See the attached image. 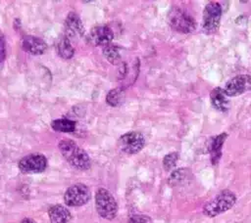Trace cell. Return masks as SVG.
Returning <instances> with one entry per match:
<instances>
[{
    "mask_svg": "<svg viewBox=\"0 0 251 223\" xmlns=\"http://www.w3.org/2000/svg\"><path fill=\"white\" fill-rule=\"evenodd\" d=\"M222 19V6L216 1L209 2L203 11L202 27L206 32L217 31Z\"/></svg>",
    "mask_w": 251,
    "mask_h": 223,
    "instance_id": "cell-5",
    "label": "cell"
},
{
    "mask_svg": "<svg viewBox=\"0 0 251 223\" xmlns=\"http://www.w3.org/2000/svg\"><path fill=\"white\" fill-rule=\"evenodd\" d=\"M114 34L108 25H96L89 33V41L94 46H108L113 40Z\"/></svg>",
    "mask_w": 251,
    "mask_h": 223,
    "instance_id": "cell-10",
    "label": "cell"
},
{
    "mask_svg": "<svg viewBox=\"0 0 251 223\" xmlns=\"http://www.w3.org/2000/svg\"><path fill=\"white\" fill-rule=\"evenodd\" d=\"M95 206L98 214L108 220L116 217L118 203L114 196L106 189L100 188L95 194Z\"/></svg>",
    "mask_w": 251,
    "mask_h": 223,
    "instance_id": "cell-4",
    "label": "cell"
},
{
    "mask_svg": "<svg viewBox=\"0 0 251 223\" xmlns=\"http://www.w3.org/2000/svg\"><path fill=\"white\" fill-rule=\"evenodd\" d=\"M210 99L212 106L220 111V112H226L229 108V103L227 101V96L225 94L223 88L216 87L210 93Z\"/></svg>",
    "mask_w": 251,
    "mask_h": 223,
    "instance_id": "cell-14",
    "label": "cell"
},
{
    "mask_svg": "<svg viewBox=\"0 0 251 223\" xmlns=\"http://www.w3.org/2000/svg\"><path fill=\"white\" fill-rule=\"evenodd\" d=\"M48 216L52 223H68L71 218L70 210L61 204H55L48 209Z\"/></svg>",
    "mask_w": 251,
    "mask_h": 223,
    "instance_id": "cell-15",
    "label": "cell"
},
{
    "mask_svg": "<svg viewBox=\"0 0 251 223\" xmlns=\"http://www.w3.org/2000/svg\"><path fill=\"white\" fill-rule=\"evenodd\" d=\"M57 52L60 57L66 60L71 59L74 56V47L71 44V40L67 36L60 39L59 43L57 44Z\"/></svg>",
    "mask_w": 251,
    "mask_h": 223,
    "instance_id": "cell-18",
    "label": "cell"
},
{
    "mask_svg": "<svg viewBox=\"0 0 251 223\" xmlns=\"http://www.w3.org/2000/svg\"><path fill=\"white\" fill-rule=\"evenodd\" d=\"M190 176H191L190 169L179 168V169H176L172 172V174L170 175V177L168 179V183L173 187L178 186V185H181L184 182H186Z\"/></svg>",
    "mask_w": 251,
    "mask_h": 223,
    "instance_id": "cell-16",
    "label": "cell"
},
{
    "mask_svg": "<svg viewBox=\"0 0 251 223\" xmlns=\"http://www.w3.org/2000/svg\"><path fill=\"white\" fill-rule=\"evenodd\" d=\"M226 138H227V134L225 133V132L211 138L208 150H209V153H210L211 162L213 164H217L220 161L221 156H222L223 145H224Z\"/></svg>",
    "mask_w": 251,
    "mask_h": 223,
    "instance_id": "cell-13",
    "label": "cell"
},
{
    "mask_svg": "<svg viewBox=\"0 0 251 223\" xmlns=\"http://www.w3.org/2000/svg\"><path fill=\"white\" fill-rule=\"evenodd\" d=\"M6 58V41L5 38L0 34V63Z\"/></svg>",
    "mask_w": 251,
    "mask_h": 223,
    "instance_id": "cell-23",
    "label": "cell"
},
{
    "mask_svg": "<svg viewBox=\"0 0 251 223\" xmlns=\"http://www.w3.org/2000/svg\"><path fill=\"white\" fill-rule=\"evenodd\" d=\"M65 27H66V34L67 37L71 40L79 38L80 36L83 35L84 29L82 22L79 19V17L75 13H70L66 19L65 22Z\"/></svg>",
    "mask_w": 251,
    "mask_h": 223,
    "instance_id": "cell-11",
    "label": "cell"
},
{
    "mask_svg": "<svg viewBox=\"0 0 251 223\" xmlns=\"http://www.w3.org/2000/svg\"><path fill=\"white\" fill-rule=\"evenodd\" d=\"M23 49L31 55H41L47 50L46 42L36 36L26 35L22 41Z\"/></svg>",
    "mask_w": 251,
    "mask_h": 223,
    "instance_id": "cell-12",
    "label": "cell"
},
{
    "mask_svg": "<svg viewBox=\"0 0 251 223\" xmlns=\"http://www.w3.org/2000/svg\"><path fill=\"white\" fill-rule=\"evenodd\" d=\"M170 26L179 33H191L196 29L195 20L182 8L173 7L168 15Z\"/></svg>",
    "mask_w": 251,
    "mask_h": 223,
    "instance_id": "cell-3",
    "label": "cell"
},
{
    "mask_svg": "<svg viewBox=\"0 0 251 223\" xmlns=\"http://www.w3.org/2000/svg\"><path fill=\"white\" fill-rule=\"evenodd\" d=\"M128 223H152V220L144 214H132L128 218Z\"/></svg>",
    "mask_w": 251,
    "mask_h": 223,
    "instance_id": "cell-22",
    "label": "cell"
},
{
    "mask_svg": "<svg viewBox=\"0 0 251 223\" xmlns=\"http://www.w3.org/2000/svg\"><path fill=\"white\" fill-rule=\"evenodd\" d=\"M21 223H35V222L32 219H30V218H25V219H23L21 221Z\"/></svg>",
    "mask_w": 251,
    "mask_h": 223,
    "instance_id": "cell-24",
    "label": "cell"
},
{
    "mask_svg": "<svg viewBox=\"0 0 251 223\" xmlns=\"http://www.w3.org/2000/svg\"><path fill=\"white\" fill-rule=\"evenodd\" d=\"M177 159H178V154L176 152H173L166 155L163 159V166L165 170L167 171L172 170L176 166Z\"/></svg>",
    "mask_w": 251,
    "mask_h": 223,
    "instance_id": "cell-21",
    "label": "cell"
},
{
    "mask_svg": "<svg viewBox=\"0 0 251 223\" xmlns=\"http://www.w3.org/2000/svg\"><path fill=\"white\" fill-rule=\"evenodd\" d=\"M236 202V196L229 190H224L203 206V213L208 217H215L228 209Z\"/></svg>",
    "mask_w": 251,
    "mask_h": 223,
    "instance_id": "cell-2",
    "label": "cell"
},
{
    "mask_svg": "<svg viewBox=\"0 0 251 223\" xmlns=\"http://www.w3.org/2000/svg\"><path fill=\"white\" fill-rule=\"evenodd\" d=\"M223 90L227 97H236L246 91H250L251 76L248 74H238L228 80Z\"/></svg>",
    "mask_w": 251,
    "mask_h": 223,
    "instance_id": "cell-8",
    "label": "cell"
},
{
    "mask_svg": "<svg viewBox=\"0 0 251 223\" xmlns=\"http://www.w3.org/2000/svg\"><path fill=\"white\" fill-rule=\"evenodd\" d=\"M118 145L123 152L133 155L143 149L145 145V137L141 132L130 131L119 138Z\"/></svg>",
    "mask_w": 251,
    "mask_h": 223,
    "instance_id": "cell-7",
    "label": "cell"
},
{
    "mask_svg": "<svg viewBox=\"0 0 251 223\" xmlns=\"http://www.w3.org/2000/svg\"><path fill=\"white\" fill-rule=\"evenodd\" d=\"M59 150L65 159L75 168L86 170L90 167L91 161L87 153L72 140H62L59 143Z\"/></svg>",
    "mask_w": 251,
    "mask_h": 223,
    "instance_id": "cell-1",
    "label": "cell"
},
{
    "mask_svg": "<svg viewBox=\"0 0 251 223\" xmlns=\"http://www.w3.org/2000/svg\"><path fill=\"white\" fill-rule=\"evenodd\" d=\"M126 98L125 90L123 88H115L108 92L106 95V102L112 107L121 106Z\"/></svg>",
    "mask_w": 251,
    "mask_h": 223,
    "instance_id": "cell-19",
    "label": "cell"
},
{
    "mask_svg": "<svg viewBox=\"0 0 251 223\" xmlns=\"http://www.w3.org/2000/svg\"><path fill=\"white\" fill-rule=\"evenodd\" d=\"M90 200V191L84 184L77 183L67 189L64 201L68 206H80Z\"/></svg>",
    "mask_w": 251,
    "mask_h": 223,
    "instance_id": "cell-6",
    "label": "cell"
},
{
    "mask_svg": "<svg viewBox=\"0 0 251 223\" xmlns=\"http://www.w3.org/2000/svg\"><path fill=\"white\" fill-rule=\"evenodd\" d=\"M121 49L116 45H108L103 49L105 58L112 64H117L121 59Z\"/></svg>",
    "mask_w": 251,
    "mask_h": 223,
    "instance_id": "cell-20",
    "label": "cell"
},
{
    "mask_svg": "<svg viewBox=\"0 0 251 223\" xmlns=\"http://www.w3.org/2000/svg\"><path fill=\"white\" fill-rule=\"evenodd\" d=\"M51 127L58 132L71 133L75 130L76 124L74 120H71L69 118H59L51 122Z\"/></svg>",
    "mask_w": 251,
    "mask_h": 223,
    "instance_id": "cell-17",
    "label": "cell"
},
{
    "mask_svg": "<svg viewBox=\"0 0 251 223\" xmlns=\"http://www.w3.org/2000/svg\"><path fill=\"white\" fill-rule=\"evenodd\" d=\"M24 173H40L47 167V159L41 154H30L24 156L18 164Z\"/></svg>",
    "mask_w": 251,
    "mask_h": 223,
    "instance_id": "cell-9",
    "label": "cell"
}]
</instances>
